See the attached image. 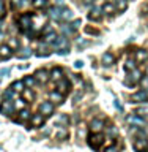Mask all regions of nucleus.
Segmentation results:
<instances>
[{"label": "nucleus", "mask_w": 148, "mask_h": 152, "mask_svg": "<svg viewBox=\"0 0 148 152\" xmlns=\"http://www.w3.org/2000/svg\"><path fill=\"white\" fill-rule=\"evenodd\" d=\"M140 86H142V89L144 90H148V75L147 76H142V79L139 81Z\"/></svg>", "instance_id": "obj_35"}, {"label": "nucleus", "mask_w": 148, "mask_h": 152, "mask_svg": "<svg viewBox=\"0 0 148 152\" xmlns=\"http://www.w3.org/2000/svg\"><path fill=\"white\" fill-rule=\"evenodd\" d=\"M126 8H128V0H115V10L125 11Z\"/></svg>", "instance_id": "obj_28"}, {"label": "nucleus", "mask_w": 148, "mask_h": 152, "mask_svg": "<svg viewBox=\"0 0 148 152\" xmlns=\"http://www.w3.org/2000/svg\"><path fill=\"white\" fill-rule=\"evenodd\" d=\"M8 73H9V70H8V68H3L2 71H0V76H3V75H8Z\"/></svg>", "instance_id": "obj_46"}, {"label": "nucleus", "mask_w": 148, "mask_h": 152, "mask_svg": "<svg viewBox=\"0 0 148 152\" xmlns=\"http://www.w3.org/2000/svg\"><path fill=\"white\" fill-rule=\"evenodd\" d=\"M36 56L38 57L51 56V49H49V46H47V43H44V45H41L40 48H38V49H36Z\"/></svg>", "instance_id": "obj_20"}, {"label": "nucleus", "mask_w": 148, "mask_h": 152, "mask_svg": "<svg viewBox=\"0 0 148 152\" xmlns=\"http://www.w3.org/2000/svg\"><path fill=\"white\" fill-rule=\"evenodd\" d=\"M51 79L55 81V83L61 81L63 79V70H61L60 66H54V68L51 70Z\"/></svg>", "instance_id": "obj_15"}, {"label": "nucleus", "mask_w": 148, "mask_h": 152, "mask_svg": "<svg viewBox=\"0 0 148 152\" xmlns=\"http://www.w3.org/2000/svg\"><path fill=\"white\" fill-rule=\"evenodd\" d=\"M80 97H82V90H79V92L76 94V97H74V102H77V100H79Z\"/></svg>", "instance_id": "obj_44"}, {"label": "nucleus", "mask_w": 148, "mask_h": 152, "mask_svg": "<svg viewBox=\"0 0 148 152\" xmlns=\"http://www.w3.org/2000/svg\"><path fill=\"white\" fill-rule=\"evenodd\" d=\"M85 33H93V35H96L98 30H95V28H90V27H87V28H85Z\"/></svg>", "instance_id": "obj_42"}, {"label": "nucleus", "mask_w": 148, "mask_h": 152, "mask_svg": "<svg viewBox=\"0 0 148 152\" xmlns=\"http://www.w3.org/2000/svg\"><path fill=\"white\" fill-rule=\"evenodd\" d=\"M134 114H137V116H140V117H148V104H147V106H139V108H137L136 109V113Z\"/></svg>", "instance_id": "obj_27"}, {"label": "nucleus", "mask_w": 148, "mask_h": 152, "mask_svg": "<svg viewBox=\"0 0 148 152\" xmlns=\"http://www.w3.org/2000/svg\"><path fill=\"white\" fill-rule=\"evenodd\" d=\"M55 40H57V33L54 30L47 32L46 35H44V41L47 43V45H49V43H55Z\"/></svg>", "instance_id": "obj_26"}, {"label": "nucleus", "mask_w": 148, "mask_h": 152, "mask_svg": "<svg viewBox=\"0 0 148 152\" xmlns=\"http://www.w3.org/2000/svg\"><path fill=\"white\" fill-rule=\"evenodd\" d=\"M61 30H63L65 33H74L76 28L73 26H61Z\"/></svg>", "instance_id": "obj_39"}, {"label": "nucleus", "mask_w": 148, "mask_h": 152, "mask_svg": "<svg viewBox=\"0 0 148 152\" xmlns=\"http://www.w3.org/2000/svg\"><path fill=\"white\" fill-rule=\"evenodd\" d=\"M13 56V49L8 45H0V60H8Z\"/></svg>", "instance_id": "obj_14"}, {"label": "nucleus", "mask_w": 148, "mask_h": 152, "mask_svg": "<svg viewBox=\"0 0 148 152\" xmlns=\"http://www.w3.org/2000/svg\"><path fill=\"white\" fill-rule=\"evenodd\" d=\"M49 16L54 19V21L60 22V21H61V10H60L58 7H52V8L49 10Z\"/></svg>", "instance_id": "obj_18"}, {"label": "nucleus", "mask_w": 148, "mask_h": 152, "mask_svg": "<svg viewBox=\"0 0 148 152\" xmlns=\"http://www.w3.org/2000/svg\"><path fill=\"white\" fill-rule=\"evenodd\" d=\"M35 79H36V83H41V84H46L47 81L51 79V75H49V71L44 70V68H40V70H36L35 71Z\"/></svg>", "instance_id": "obj_7"}, {"label": "nucleus", "mask_w": 148, "mask_h": 152, "mask_svg": "<svg viewBox=\"0 0 148 152\" xmlns=\"http://www.w3.org/2000/svg\"><path fill=\"white\" fill-rule=\"evenodd\" d=\"M49 100H51L52 103H63L65 95H61L58 90H55V92H51L49 94Z\"/></svg>", "instance_id": "obj_19"}, {"label": "nucleus", "mask_w": 148, "mask_h": 152, "mask_svg": "<svg viewBox=\"0 0 148 152\" xmlns=\"http://www.w3.org/2000/svg\"><path fill=\"white\" fill-rule=\"evenodd\" d=\"M30 125L32 127H35V128H38V127H41L43 124L46 122V117L43 116L41 113H38V114H32V117H30Z\"/></svg>", "instance_id": "obj_10"}, {"label": "nucleus", "mask_w": 148, "mask_h": 152, "mask_svg": "<svg viewBox=\"0 0 148 152\" xmlns=\"http://www.w3.org/2000/svg\"><path fill=\"white\" fill-rule=\"evenodd\" d=\"M140 79H142V73H140L139 70L128 71V76H126V84L128 86H134V84L139 83Z\"/></svg>", "instance_id": "obj_6"}, {"label": "nucleus", "mask_w": 148, "mask_h": 152, "mask_svg": "<svg viewBox=\"0 0 148 152\" xmlns=\"http://www.w3.org/2000/svg\"><path fill=\"white\" fill-rule=\"evenodd\" d=\"M22 83H24V86H25L27 89H32L33 86L36 84V79H35V76H24Z\"/></svg>", "instance_id": "obj_23"}, {"label": "nucleus", "mask_w": 148, "mask_h": 152, "mask_svg": "<svg viewBox=\"0 0 148 152\" xmlns=\"http://www.w3.org/2000/svg\"><path fill=\"white\" fill-rule=\"evenodd\" d=\"M101 13H103L101 8H99V7H95V8L92 10V13L88 14V19H90V21H99V19H101Z\"/></svg>", "instance_id": "obj_21"}, {"label": "nucleus", "mask_w": 148, "mask_h": 152, "mask_svg": "<svg viewBox=\"0 0 148 152\" xmlns=\"http://www.w3.org/2000/svg\"><path fill=\"white\" fill-rule=\"evenodd\" d=\"M76 66H77V68H82V65H84V62L82 60H77V62H76V64H74Z\"/></svg>", "instance_id": "obj_45"}, {"label": "nucleus", "mask_w": 148, "mask_h": 152, "mask_svg": "<svg viewBox=\"0 0 148 152\" xmlns=\"http://www.w3.org/2000/svg\"><path fill=\"white\" fill-rule=\"evenodd\" d=\"M103 127H104V124H103V121H99V119H93V121L90 122V130L93 133H101Z\"/></svg>", "instance_id": "obj_17"}, {"label": "nucleus", "mask_w": 148, "mask_h": 152, "mask_svg": "<svg viewBox=\"0 0 148 152\" xmlns=\"http://www.w3.org/2000/svg\"><path fill=\"white\" fill-rule=\"evenodd\" d=\"M147 75H148V66H147Z\"/></svg>", "instance_id": "obj_49"}, {"label": "nucleus", "mask_w": 148, "mask_h": 152, "mask_svg": "<svg viewBox=\"0 0 148 152\" xmlns=\"http://www.w3.org/2000/svg\"><path fill=\"white\" fill-rule=\"evenodd\" d=\"M32 14L30 13H25V14H22L21 18H19V26H21L24 30H27V28H30L32 27Z\"/></svg>", "instance_id": "obj_11"}, {"label": "nucleus", "mask_w": 148, "mask_h": 152, "mask_svg": "<svg viewBox=\"0 0 148 152\" xmlns=\"http://www.w3.org/2000/svg\"><path fill=\"white\" fill-rule=\"evenodd\" d=\"M0 40H2V32H0Z\"/></svg>", "instance_id": "obj_48"}, {"label": "nucleus", "mask_w": 148, "mask_h": 152, "mask_svg": "<svg viewBox=\"0 0 148 152\" xmlns=\"http://www.w3.org/2000/svg\"><path fill=\"white\" fill-rule=\"evenodd\" d=\"M132 147H134L136 152H148V140L145 138H136L134 142H132Z\"/></svg>", "instance_id": "obj_3"}, {"label": "nucleus", "mask_w": 148, "mask_h": 152, "mask_svg": "<svg viewBox=\"0 0 148 152\" xmlns=\"http://www.w3.org/2000/svg\"><path fill=\"white\" fill-rule=\"evenodd\" d=\"M113 62H115V56H113L112 52H104L103 59H101V64L104 66H110V65H113Z\"/></svg>", "instance_id": "obj_16"}, {"label": "nucleus", "mask_w": 148, "mask_h": 152, "mask_svg": "<svg viewBox=\"0 0 148 152\" xmlns=\"http://www.w3.org/2000/svg\"><path fill=\"white\" fill-rule=\"evenodd\" d=\"M46 3H47V0H35V2H33V7L35 8H43V7H46Z\"/></svg>", "instance_id": "obj_37"}, {"label": "nucleus", "mask_w": 148, "mask_h": 152, "mask_svg": "<svg viewBox=\"0 0 148 152\" xmlns=\"http://www.w3.org/2000/svg\"><path fill=\"white\" fill-rule=\"evenodd\" d=\"M25 5V0H11V8L13 10H19Z\"/></svg>", "instance_id": "obj_30"}, {"label": "nucleus", "mask_w": 148, "mask_h": 152, "mask_svg": "<svg viewBox=\"0 0 148 152\" xmlns=\"http://www.w3.org/2000/svg\"><path fill=\"white\" fill-rule=\"evenodd\" d=\"M54 111H55V106H54V103L51 102H43L41 104H40V113L43 114L44 117H47V116H52L54 114Z\"/></svg>", "instance_id": "obj_4"}, {"label": "nucleus", "mask_w": 148, "mask_h": 152, "mask_svg": "<svg viewBox=\"0 0 148 152\" xmlns=\"http://www.w3.org/2000/svg\"><path fill=\"white\" fill-rule=\"evenodd\" d=\"M76 43H77V46H79V48H84V46H87V45H88V41H87V40H84V38H77V40H76Z\"/></svg>", "instance_id": "obj_40"}, {"label": "nucleus", "mask_w": 148, "mask_h": 152, "mask_svg": "<svg viewBox=\"0 0 148 152\" xmlns=\"http://www.w3.org/2000/svg\"><path fill=\"white\" fill-rule=\"evenodd\" d=\"M57 138H58V140H61V138H68V132H66V128L57 132Z\"/></svg>", "instance_id": "obj_38"}, {"label": "nucleus", "mask_w": 148, "mask_h": 152, "mask_svg": "<svg viewBox=\"0 0 148 152\" xmlns=\"http://www.w3.org/2000/svg\"><path fill=\"white\" fill-rule=\"evenodd\" d=\"M131 100L134 103H144V102H148V90H137L136 94L131 95Z\"/></svg>", "instance_id": "obj_9"}, {"label": "nucleus", "mask_w": 148, "mask_h": 152, "mask_svg": "<svg viewBox=\"0 0 148 152\" xmlns=\"http://www.w3.org/2000/svg\"><path fill=\"white\" fill-rule=\"evenodd\" d=\"M54 45L57 46V49H58V54L66 56L69 52V43H68V40H66V37H57Z\"/></svg>", "instance_id": "obj_2"}, {"label": "nucleus", "mask_w": 148, "mask_h": 152, "mask_svg": "<svg viewBox=\"0 0 148 152\" xmlns=\"http://www.w3.org/2000/svg\"><path fill=\"white\" fill-rule=\"evenodd\" d=\"M103 11L106 13V14H112L113 11H115V3H112V2H106L103 5Z\"/></svg>", "instance_id": "obj_24"}, {"label": "nucleus", "mask_w": 148, "mask_h": 152, "mask_svg": "<svg viewBox=\"0 0 148 152\" xmlns=\"http://www.w3.org/2000/svg\"><path fill=\"white\" fill-rule=\"evenodd\" d=\"M8 46L11 48V49H17V48H19V41H17V38H9Z\"/></svg>", "instance_id": "obj_34"}, {"label": "nucleus", "mask_w": 148, "mask_h": 152, "mask_svg": "<svg viewBox=\"0 0 148 152\" xmlns=\"http://www.w3.org/2000/svg\"><path fill=\"white\" fill-rule=\"evenodd\" d=\"M71 18H73V11L68 8H65V11L61 13V19H71Z\"/></svg>", "instance_id": "obj_36"}, {"label": "nucleus", "mask_w": 148, "mask_h": 152, "mask_svg": "<svg viewBox=\"0 0 148 152\" xmlns=\"http://www.w3.org/2000/svg\"><path fill=\"white\" fill-rule=\"evenodd\" d=\"M71 26H73V27H74V28H77V27H79V26H80V19H76V21H74V22H73V24H71Z\"/></svg>", "instance_id": "obj_43"}, {"label": "nucleus", "mask_w": 148, "mask_h": 152, "mask_svg": "<svg viewBox=\"0 0 148 152\" xmlns=\"http://www.w3.org/2000/svg\"><path fill=\"white\" fill-rule=\"evenodd\" d=\"M32 54H33V52L28 49V48H25V49H24V52H21V54H19V59H28Z\"/></svg>", "instance_id": "obj_33"}, {"label": "nucleus", "mask_w": 148, "mask_h": 152, "mask_svg": "<svg viewBox=\"0 0 148 152\" xmlns=\"http://www.w3.org/2000/svg\"><path fill=\"white\" fill-rule=\"evenodd\" d=\"M125 70H126V71H132V70H136V62L132 60V59L126 60V62H125Z\"/></svg>", "instance_id": "obj_31"}, {"label": "nucleus", "mask_w": 148, "mask_h": 152, "mask_svg": "<svg viewBox=\"0 0 148 152\" xmlns=\"http://www.w3.org/2000/svg\"><path fill=\"white\" fill-rule=\"evenodd\" d=\"M84 2H85V3H93L95 0H84Z\"/></svg>", "instance_id": "obj_47"}, {"label": "nucleus", "mask_w": 148, "mask_h": 152, "mask_svg": "<svg viewBox=\"0 0 148 152\" xmlns=\"http://www.w3.org/2000/svg\"><path fill=\"white\" fill-rule=\"evenodd\" d=\"M30 117H32V114H30V111H28V109H25V108L19 109V113H17V122H19V124L28 122V121H30Z\"/></svg>", "instance_id": "obj_13"}, {"label": "nucleus", "mask_w": 148, "mask_h": 152, "mask_svg": "<svg viewBox=\"0 0 148 152\" xmlns=\"http://www.w3.org/2000/svg\"><path fill=\"white\" fill-rule=\"evenodd\" d=\"M14 97H16V92L13 89H6L3 92V100H13Z\"/></svg>", "instance_id": "obj_29"}, {"label": "nucleus", "mask_w": 148, "mask_h": 152, "mask_svg": "<svg viewBox=\"0 0 148 152\" xmlns=\"http://www.w3.org/2000/svg\"><path fill=\"white\" fill-rule=\"evenodd\" d=\"M9 89H13L14 90V92H24V89H25V86H24V83H22V81H14V83L11 84V87H9Z\"/></svg>", "instance_id": "obj_25"}, {"label": "nucleus", "mask_w": 148, "mask_h": 152, "mask_svg": "<svg viewBox=\"0 0 148 152\" xmlns=\"http://www.w3.org/2000/svg\"><path fill=\"white\" fill-rule=\"evenodd\" d=\"M5 14H6V13H5V2H3V0H0V19H2Z\"/></svg>", "instance_id": "obj_41"}, {"label": "nucleus", "mask_w": 148, "mask_h": 152, "mask_svg": "<svg viewBox=\"0 0 148 152\" xmlns=\"http://www.w3.org/2000/svg\"><path fill=\"white\" fill-rule=\"evenodd\" d=\"M24 100L25 102H32L33 100V92H32V89H24Z\"/></svg>", "instance_id": "obj_32"}, {"label": "nucleus", "mask_w": 148, "mask_h": 152, "mask_svg": "<svg viewBox=\"0 0 148 152\" xmlns=\"http://www.w3.org/2000/svg\"><path fill=\"white\" fill-rule=\"evenodd\" d=\"M126 121H128V124H132L134 127H145L147 125L145 119L137 116V114H129V116L126 117Z\"/></svg>", "instance_id": "obj_8"}, {"label": "nucleus", "mask_w": 148, "mask_h": 152, "mask_svg": "<svg viewBox=\"0 0 148 152\" xmlns=\"http://www.w3.org/2000/svg\"><path fill=\"white\" fill-rule=\"evenodd\" d=\"M57 90H58V92L61 94V95H66L71 90V84H69V81L68 79H61V81H58V83H57Z\"/></svg>", "instance_id": "obj_12"}, {"label": "nucleus", "mask_w": 148, "mask_h": 152, "mask_svg": "<svg viewBox=\"0 0 148 152\" xmlns=\"http://www.w3.org/2000/svg\"><path fill=\"white\" fill-rule=\"evenodd\" d=\"M88 144L90 147H93L95 151H98L99 147H103L104 144V135L103 133H92L88 136Z\"/></svg>", "instance_id": "obj_1"}, {"label": "nucleus", "mask_w": 148, "mask_h": 152, "mask_svg": "<svg viewBox=\"0 0 148 152\" xmlns=\"http://www.w3.org/2000/svg\"><path fill=\"white\" fill-rule=\"evenodd\" d=\"M14 103L11 102V100H3L2 103H0V113L5 114V116H11V114L14 113Z\"/></svg>", "instance_id": "obj_5"}, {"label": "nucleus", "mask_w": 148, "mask_h": 152, "mask_svg": "<svg viewBox=\"0 0 148 152\" xmlns=\"http://www.w3.org/2000/svg\"><path fill=\"white\" fill-rule=\"evenodd\" d=\"M148 59V51L147 49H137L136 51V60L137 62H145Z\"/></svg>", "instance_id": "obj_22"}]
</instances>
